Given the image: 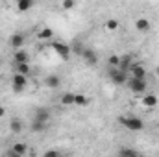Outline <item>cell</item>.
<instances>
[{
	"mask_svg": "<svg viewBox=\"0 0 159 157\" xmlns=\"http://www.w3.org/2000/svg\"><path fill=\"white\" fill-rule=\"evenodd\" d=\"M17 2H19V0H17Z\"/></svg>",
	"mask_w": 159,
	"mask_h": 157,
	"instance_id": "obj_31",
	"label": "cell"
},
{
	"mask_svg": "<svg viewBox=\"0 0 159 157\" xmlns=\"http://www.w3.org/2000/svg\"><path fill=\"white\" fill-rule=\"evenodd\" d=\"M17 72H20V74H28V72H30V65H28V61H24V63H17Z\"/></svg>",
	"mask_w": 159,
	"mask_h": 157,
	"instance_id": "obj_25",
	"label": "cell"
},
{
	"mask_svg": "<svg viewBox=\"0 0 159 157\" xmlns=\"http://www.w3.org/2000/svg\"><path fill=\"white\" fill-rule=\"evenodd\" d=\"M126 85H128L129 91L135 92V94H143V92L146 91V81H144V79H139V78H133V76H131V79H128Z\"/></svg>",
	"mask_w": 159,
	"mask_h": 157,
	"instance_id": "obj_4",
	"label": "cell"
},
{
	"mask_svg": "<svg viewBox=\"0 0 159 157\" xmlns=\"http://www.w3.org/2000/svg\"><path fill=\"white\" fill-rule=\"evenodd\" d=\"M9 129H11V133H20V131L24 129V122H22L20 118H11Z\"/></svg>",
	"mask_w": 159,
	"mask_h": 157,
	"instance_id": "obj_10",
	"label": "cell"
},
{
	"mask_svg": "<svg viewBox=\"0 0 159 157\" xmlns=\"http://www.w3.org/2000/svg\"><path fill=\"white\" fill-rule=\"evenodd\" d=\"M83 50H85V46H83L80 41H74V43L70 44V52H72V54H78V56H81V52H83Z\"/></svg>",
	"mask_w": 159,
	"mask_h": 157,
	"instance_id": "obj_23",
	"label": "cell"
},
{
	"mask_svg": "<svg viewBox=\"0 0 159 157\" xmlns=\"http://www.w3.org/2000/svg\"><path fill=\"white\" fill-rule=\"evenodd\" d=\"M9 44H11L15 50L22 48V46H24V35H22V34H13V35L9 37Z\"/></svg>",
	"mask_w": 159,
	"mask_h": 157,
	"instance_id": "obj_9",
	"label": "cell"
},
{
	"mask_svg": "<svg viewBox=\"0 0 159 157\" xmlns=\"http://www.w3.org/2000/svg\"><path fill=\"white\" fill-rule=\"evenodd\" d=\"M4 115H6V107H2V105H0V118L4 117Z\"/></svg>",
	"mask_w": 159,
	"mask_h": 157,
	"instance_id": "obj_29",
	"label": "cell"
},
{
	"mask_svg": "<svg viewBox=\"0 0 159 157\" xmlns=\"http://www.w3.org/2000/svg\"><path fill=\"white\" fill-rule=\"evenodd\" d=\"M13 57H15V63H24V61H28V54H26L22 48H19Z\"/></svg>",
	"mask_w": 159,
	"mask_h": 157,
	"instance_id": "obj_19",
	"label": "cell"
},
{
	"mask_svg": "<svg viewBox=\"0 0 159 157\" xmlns=\"http://www.w3.org/2000/svg\"><path fill=\"white\" fill-rule=\"evenodd\" d=\"M34 4H35V0H19L17 2V7H19V11H30L32 7H34Z\"/></svg>",
	"mask_w": 159,
	"mask_h": 157,
	"instance_id": "obj_13",
	"label": "cell"
},
{
	"mask_svg": "<svg viewBox=\"0 0 159 157\" xmlns=\"http://www.w3.org/2000/svg\"><path fill=\"white\" fill-rule=\"evenodd\" d=\"M81 57H83V61H85L87 65H91V67H94V65L98 63V56H96V52L91 50V48H85V50L81 52Z\"/></svg>",
	"mask_w": 159,
	"mask_h": 157,
	"instance_id": "obj_7",
	"label": "cell"
},
{
	"mask_svg": "<svg viewBox=\"0 0 159 157\" xmlns=\"http://www.w3.org/2000/svg\"><path fill=\"white\" fill-rule=\"evenodd\" d=\"M143 105L144 107H156L157 105V96L156 94H146L143 98Z\"/></svg>",
	"mask_w": 159,
	"mask_h": 157,
	"instance_id": "obj_15",
	"label": "cell"
},
{
	"mask_svg": "<svg viewBox=\"0 0 159 157\" xmlns=\"http://www.w3.org/2000/svg\"><path fill=\"white\" fill-rule=\"evenodd\" d=\"M133 63H131V56L129 54H126L124 57H120V63H119V69H122V70H129V67H131Z\"/></svg>",
	"mask_w": 159,
	"mask_h": 157,
	"instance_id": "obj_17",
	"label": "cell"
},
{
	"mask_svg": "<svg viewBox=\"0 0 159 157\" xmlns=\"http://www.w3.org/2000/svg\"><path fill=\"white\" fill-rule=\"evenodd\" d=\"M129 70H131V76H133V78L146 79V69H144L143 65H131Z\"/></svg>",
	"mask_w": 159,
	"mask_h": 157,
	"instance_id": "obj_8",
	"label": "cell"
},
{
	"mask_svg": "<svg viewBox=\"0 0 159 157\" xmlns=\"http://www.w3.org/2000/svg\"><path fill=\"white\" fill-rule=\"evenodd\" d=\"M119 155H124V157H137L139 152L133 150V148H120L119 150Z\"/></svg>",
	"mask_w": 159,
	"mask_h": 157,
	"instance_id": "obj_22",
	"label": "cell"
},
{
	"mask_svg": "<svg viewBox=\"0 0 159 157\" xmlns=\"http://www.w3.org/2000/svg\"><path fill=\"white\" fill-rule=\"evenodd\" d=\"M57 155H59L57 150H46V152H44V157H57Z\"/></svg>",
	"mask_w": 159,
	"mask_h": 157,
	"instance_id": "obj_28",
	"label": "cell"
},
{
	"mask_svg": "<svg viewBox=\"0 0 159 157\" xmlns=\"http://www.w3.org/2000/svg\"><path fill=\"white\" fill-rule=\"evenodd\" d=\"M107 76H109V79H111L115 85H124V83H128V72L122 70V69H119V67H109Z\"/></svg>",
	"mask_w": 159,
	"mask_h": 157,
	"instance_id": "obj_2",
	"label": "cell"
},
{
	"mask_svg": "<svg viewBox=\"0 0 159 157\" xmlns=\"http://www.w3.org/2000/svg\"><path fill=\"white\" fill-rule=\"evenodd\" d=\"M54 37V30L52 28H43L39 34H37V39H43V41H48Z\"/></svg>",
	"mask_w": 159,
	"mask_h": 157,
	"instance_id": "obj_18",
	"label": "cell"
},
{
	"mask_svg": "<svg viewBox=\"0 0 159 157\" xmlns=\"http://www.w3.org/2000/svg\"><path fill=\"white\" fill-rule=\"evenodd\" d=\"M89 104V98L85 94H74V105H80V107H85Z\"/></svg>",
	"mask_w": 159,
	"mask_h": 157,
	"instance_id": "obj_20",
	"label": "cell"
},
{
	"mask_svg": "<svg viewBox=\"0 0 159 157\" xmlns=\"http://www.w3.org/2000/svg\"><path fill=\"white\" fill-rule=\"evenodd\" d=\"M107 63H109V67H119L120 57H119V56H115V54H111V56H109V59H107Z\"/></svg>",
	"mask_w": 159,
	"mask_h": 157,
	"instance_id": "obj_26",
	"label": "cell"
},
{
	"mask_svg": "<svg viewBox=\"0 0 159 157\" xmlns=\"http://www.w3.org/2000/svg\"><path fill=\"white\" fill-rule=\"evenodd\" d=\"M119 124L122 128H126L128 131H141V129H144V122L139 117H120Z\"/></svg>",
	"mask_w": 159,
	"mask_h": 157,
	"instance_id": "obj_1",
	"label": "cell"
},
{
	"mask_svg": "<svg viewBox=\"0 0 159 157\" xmlns=\"http://www.w3.org/2000/svg\"><path fill=\"white\" fill-rule=\"evenodd\" d=\"M44 83H46V87H50V89H57V87L61 85V78L56 76V74H50V76H46Z\"/></svg>",
	"mask_w": 159,
	"mask_h": 157,
	"instance_id": "obj_11",
	"label": "cell"
},
{
	"mask_svg": "<svg viewBox=\"0 0 159 157\" xmlns=\"http://www.w3.org/2000/svg\"><path fill=\"white\" fill-rule=\"evenodd\" d=\"M35 118L41 120V122H48L50 120V111L46 107H37L35 109Z\"/></svg>",
	"mask_w": 159,
	"mask_h": 157,
	"instance_id": "obj_12",
	"label": "cell"
},
{
	"mask_svg": "<svg viewBox=\"0 0 159 157\" xmlns=\"http://www.w3.org/2000/svg\"><path fill=\"white\" fill-rule=\"evenodd\" d=\"M74 4H76L74 0H63V2H61L63 9H72V7H74Z\"/></svg>",
	"mask_w": 159,
	"mask_h": 157,
	"instance_id": "obj_27",
	"label": "cell"
},
{
	"mask_svg": "<svg viewBox=\"0 0 159 157\" xmlns=\"http://www.w3.org/2000/svg\"><path fill=\"white\" fill-rule=\"evenodd\" d=\"M34 133H43L44 129H46V122H41L37 118H34V122H32V128H30Z\"/></svg>",
	"mask_w": 159,
	"mask_h": 157,
	"instance_id": "obj_16",
	"label": "cell"
},
{
	"mask_svg": "<svg viewBox=\"0 0 159 157\" xmlns=\"http://www.w3.org/2000/svg\"><path fill=\"white\" fill-rule=\"evenodd\" d=\"M156 72H157V76H159V65H157V69H156Z\"/></svg>",
	"mask_w": 159,
	"mask_h": 157,
	"instance_id": "obj_30",
	"label": "cell"
},
{
	"mask_svg": "<svg viewBox=\"0 0 159 157\" xmlns=\"http://www.w3.org/2000/svg\"><path fill=\"white\" fill-rule=\"evenodd\" d=\"M61 104L63 105H74V92H65L61 96Z\"/></svg>",
	"mask_w": 159,
	"mask_h": 157,
	"instance_id": "obj_21",
	"label": "cell"
},
{
	"mask_svg": "<svg viewBox=\"0 0 159 157\" xmlns=\"http://www.w3.org/2000/svg\"><path fill=\"white\" fill-rule=\"evenodd\" d=\"M135 28L139 32H148L150 30V20L148 19H137L135 20Z\"/></svg>",
	"mask_w": 159,
	"mask_h": 157,
	"instance_id": "obj_14",
	"label": "cell"
},
{
	"mask_svg": "<svg viewBox=\"0 0 159 157\" xmlns=\"http://www.w3.org/2000/svg\"><path fill=\"white\" fill-rule=\"evenodd\" d=\"M117 28H119V20L117 19H107L106 20V30L107 32H115Z\"/></svg>",
	"mask_w": 159,
	"mask_h": 157,
	"instance_id": "obj_24",
	"label": "cell"
},
{
	"mask_svg": "<svg viewBox=\"0 0 159 157\" xmlns=\"http://www.w3.org/2000/svg\"><path fill=\"white\" fill-rule=\"evenodd\" d=\"M28 154V146H26V142H15L13 144V148L7 152V155L11 157H22Z\"/></svg>",
	"mask_w": 159,
	"mask_h": 157,
	"instance_id": "obj_6",
	"label": "cell"
},
{
	"mask_svg": "<svg viewBox=\"0 0 159 157\" xmlns=\"http://www.w3.org/2000/svg\"><path fill=\"white\" fill-rule=\"evenodd\" d=\"M52 44V48H54V52L59 56V57H63V59H69L70 57V44H65V43H59V41H52L50 43Z\"/></svg>",
	"mask_w": 159,
	"mask_h": 157,
	"instance_id": "obj_3",
	"label": "cell"
},
{
	"mask_svg": "<svg viewBox=\"0 0 159 157\" xmlns=\"http://www.w3.org/2000/svg\"><path fill=\"white\" fill-rule=\"evenodd\" d=\"M26 85H28V78H26V74L15 72V76H13V91H15V92H20V91H24Z\"/></svg>",
	"mask_w": 159,
	"mask_h": 157,
	"instance_id": "obj_5",
	"label": "cell"
}]
</instances>
